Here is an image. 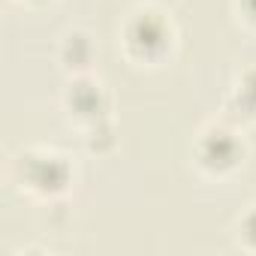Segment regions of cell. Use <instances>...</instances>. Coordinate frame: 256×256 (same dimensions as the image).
<instances>
[{
    "instance_id": "6da1fadb",
    "label": "cell",
    "mask_w": 256,
    "mask_h": 256,
    "mask_svg": "<svg viewBox=\"0 0 256 256\" xmlns=\"http://www.w3.org/2000/svg\"><path fill=\"white\" fill-rule=\"evenodd\" d=\"M16 181L22 184V190L34 193L40 199H60L72 187L76 169L58 151L30 148L16 160Z\"/></svg>"
},
{
    "instance_id": "7a4b0ae2",
    "label": "cell",
    "mask_w": 256,
    "mask_h": 256,
    "mask_svg": "<svg viewBox=\"0 0 256 256\" xmlns=\"http://www.w3.org/2000/svg\"><path fill=\"white\" fill-rule=\"evenodd\" d=\"M124 52L139 64H160L172 54L175 46V28L172 22L157 10H139L124 22L120 30Z\"/></svg>"
},
{
    "instance_id": "3957f363",
    "label": "cell",
    "mask_w": 256,
    "mask_h": 256,
    "mask_svg": "<svg viewBox=\"0 0 256 256\" xmlns=\"http://www.w3.org/2000/svg\"><path fill=\"white\" fill-rule=\"evenodd\" d=\"M244 157H247V145H244L241 133L229 124L205 126L193 145V160H196L199 172H205L211 178L232 175L244 163Z\"/></svg>"
},
{
    "instance_id": "277c9868",
    "label": "cell",
    "mask_w": 256,
    "mask_h": 256,
    "mask_svg": "<svg viewBox=\"0 0 256 256\" xmlns=\"http://www.w3.org/2000/svg\"><path fill=\"white\" fill-rule=\"evenodd\" d=\"M64 108L70 112L72 120L88 126V124H96L102 118H112V96H108L102 82H96L88 72H82V76H72V82L66 84Z\"/></svg>"
},
{
    "instance_id": "5b68a950",
    "label": "cell",
    "mask_w": 256,
    "mask_h": 256,
    "mask_svg": "<svg viewBox=\"0 0 256 256\" xmlns=\"http://www.w3.org/2000/svg\"><path fill=\"white\" fill-rule=\"evenodd\" d=\"M58 58H60L64 70H70L72 76H82V72L90 70V64H94V58H96L94 40H90L84 30H70V34L60 40Z\"/></svg>"
},
{
    "instance_id": "8992f818",
    "label": "cell",
    "mask_w": 256,
    "mask_h": 256,
    "mask_svg": "<svg viewBox=\"0 0 256 256\" xmlns=\"http://www.w3.org/2000/svg\"><path fill=\"white\" fill-rule=\"evenodd\" d=\"M226 106L235 112L238 120H256V66H247L235 78V84L226 96Z\"/></svg>"
},
{
    "instance_id": "52a82bcc",
    "label": "cell",
    "mask_w": 256,
    "mask_h": 256,
    "mask_svg": "<svg viewBox=\"0 0 256 256\" xmlns=\"http://www.w3.org/2000/svg\"><path fill=\"white\" fill-rule=\"evenodd\" d=\"M84 148H88L90 154H96V157L112 154V151L118 148V133H114L112 118H102V120L84 126Z\"/></svg>"
},
{
    "instance_id": "ba28073f",
    "label": "cell",
    "mask_w": 256,
    "mask_h": 256,
    "mask_svg": "<svg viewBox=\"0 0 256 256\" xmlns=\"http://www.w3.org/2000/svg\"><path fill=\"white\" fill-rule=\"evenodd\" d=\"M235 238H238V244H241L244 250H256V205H250V208L238 217V223H235Z\"/></svg>"
},
{
    "instance_id": "9c48e42d",
    "label": "cell",
    "mask_w": 256,
    "mask_h": 256,
    "mask_svg": "<svg viewBox=\"0 0 256 256\" xmlns=\"http://www.w3.org/2000/svg\"><path fill=\"white\" fill-rule=\"evenodd\" d=\"M235 10H238V16H241L247 24L256 28V0H235Z\"/></svg>"
},
{
    "instance_id": "30bf717a",
    "label": "cell",
    "mask_w": 256,
    "mask_h": 256,
    "mask_svg": "<svg viewBox=\"0 0 256 256\" xmlns=\"http://www.w3.org/2000/svg\"><path fill=\"white\" fill-rule=\"evenodd\" d=\"M36 4H46V0H36Z\"/></svg>"
}]
</instances>
